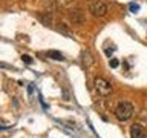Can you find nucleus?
Masks as SVG:
<instances>
[{
  "label": "nucleus",
  "mask_w": 147,
  "mask_h": 138,
  "mask_svg": "<svg viewBox=\"0 0 147 138\" xmlns=\"http://www.w3.org/2000/svg\"><path fill=\"white\" fill-rule=\"evenodd\" d=\"M132 115H133V104L129 103V101H121L115 108V117L119 121H127Z\"/></svg>",
  "instance_id": "1"
},
{
  "label": "nucleus",
  "mask_w": 147,
  "mask_h": 138,
  "mask_svg": "<svg viewBox=\"0 0 147 138\" xmlns=\"http://www.w3.org/2000/svg\"><path fill=\"white\" fill-rule=\"evenodd\" d=\"M89 11L92 12L94 17H104L107 14V5L103 0H94L89 6Z\"/></svg>",
  "instance_id": "2"
},
{
  "label": "nucleus",
  "mask_w": 147,
  "mask_h": 138,
  "mask_svg": "<svg viewBox=\"0 0 147 138\" xmlns=\"http://www.w3.org/2000/svg\"><path fill=\"white\" fill-rule=\"evenodd\" d=\"M113 52V49H106V55H109V57H110V54H112Z\"/></svg>",
  "instance_id": "11"
},
{
  "label": "nucleus",
  "mask_w": 147,
  "mask_h": 138,
  "mask_svg": "<svg viewBox=\"0 0 147 138\" xmlns=\"http://www.w3.org/2000/svg\"><path fill=\"white\" fill-rule=\"evenodd\" d=\"M22 60H23L26 64H32V58L29 57V55H22Z\"/></svg>",
  "instance_id": "10"
},
{
  "label": "nucleus",
  "mask_w": 147,
  "mask_h": 138,
  "mask_svg": "<svg viewBox=\"0 0 147 138\" xmlns=\"http://www.w3.org/2000/svg\"><path fill=\"white\" fill-rule=\"evenodd\" d=\"M69 18H71V22H74L75 25H81L83 20H84V16H83L81 11L75 9V11H71V14H69Z\"/></svg>",
  "instance_id": "5"
},
{
  "label": "nucleus",
  "mask_w": 147,
  "mask_h": 138,
  "mask_svg": "<svg viewBox=\"0 0 147 138\" xmlns=\"http://www.w3.org/2000/svg\"><path fill=\"white\" fill-rule=\"evenodd\" d=\"M81 55H83V60H84V66H86V68L92 66V63H94V58H92V55H90L89 51H83Z\"/></svg>",
  "instance_id": "7"
},
{
  "label": "nucleus",
  "mask_w": 147,
  "mask_h": 138,
  "mask_svg": "<svg viewBox=\"0 0 147 138\" xmlns=\"http://www.w3.org/2000/svg\"><path fill=\"white\" fill-rule=\"evenodd\" d=\"M95 89L100 95L107 97V95H110V92H112V85H110L107 80L98 77V78H95Z\"/></svg>",
  "instance_id": "3"
},
{
  "label": "nucleus",
  "mask_w": 147,
  "mask_h": 138,
  "mask_svg": "<svg viewBox=\"0 0 147 138\" xmlns=\"http://www.w3.org/2000/svg\"><path fill=\"white\" fill-rule=\"evenodd\" d=\"M130 138H146V132L140 124H133L130 127Z\"/></svg>",
  "instance_id": "4"
},
{
  "label": "nucleus",
  "mask_w": 147,
  "mask_h": 138,
  "mask_svg": "<svg viewBox=\"0 0 147 138\" xmlns=\"http://www.w3.org/2000/svg\"><path fill=\"white\" fill-rule=\"evenodd\" d=\"M129 9H130L132 12H136V11H140V5H136V3H130V5H129Z\"/></svg>",
  "instance_id": "8"
},
{
  "label": "nucleus",
  "mask_w": 147,
  "mask_h": 138,
  "mask_svg": "<svg viewBox=\"0 0 147 138\" xmlns=\"http://www.w3.org/2000/svg\"><path fill=\"white\" fill-rule=\"evenodd\" d=\"M109 64H110V68H112V69H115V68H118L119 62H118L117 58H112V60H110V62H109Z\"/></svg>",
  "instance_id": "9"
},
{
  "label": "nucleus",
  "mask_w": 147,
  "mask_h": 138,
  "mask_svg": "<svg viewBox=\"0 0 147 138\" xmlns=\"http://www.w3.org/2000/svg\"><path fill=\"white\" fill-rule=\"evenodd\" d=\"M48 57H49V58H52V60H57V62H61V60L64 58V55L60 52V51L52 49V51H49V52H48Z\"/></svg>",
  "instance_id": "6"
},
{
  "label": "nucleus",
  "mask_w": 147,
  "mask_h": 138,
  "mask_svg": "<svg viewBox=\"0 0 147 138\" xmlns=\"http://www.w3.org/2000/svg\"><path fill=\"white\" fill-rule=\"evenodd\" d=\"M32 86H34V85H29V87H28V92H29V95L32 94V89H34V87H32Z\"/></svg>",
  "instance_id": "12"
}]
</instances>
